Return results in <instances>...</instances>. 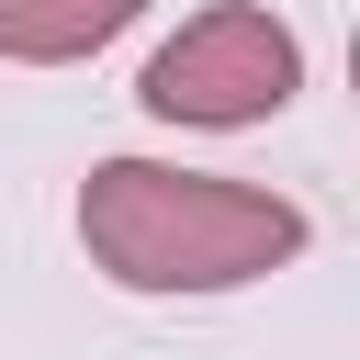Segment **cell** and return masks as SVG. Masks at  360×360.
<instances>
[{"label": "cell", "instance_id": "cell-1", "mask_svg": "<svg viewBox=\"0 0 360 360\" xmlns=\"http://www.w3.org/2000/svg\"><path fill=\"white\" fill-rule=\"evenodd\" d=\"M79 248H90L124 292H225V281L281 270V259L304 248V214H292L281 191H248V180L112 158V169H90V191H79Z\"/></svg>", "mask_w": 360, "mask_h": 360}, {"label": "cell", "instance_id": "cell-3", "mask_svg": "<svg viewBox=\"0 0 360 360\" xmlns=\"http://www.w3.org/2000/svg\"><path fill=\"white\" fill-rule=\"evenodd\" d=\"M146 0H0V56L22 68H56V56H90L135 22Z\"/></svg>", "mask_w": 360, "mask_h": 360}, {"label": "cell", "instance_id": "cell-2", "mask_svg": "<svg viewBox=\"0 0 360 360\" xmlns=\"http://www.w3.org/2000/svg\"><path fill=\"white\" fill-rule=\"evenodd\" d=\"M292 79H304V45L270 11H202L146 56V112H169V124H259V112L292 101Z\"/></svg>", "mask_w": 360, "mask_h": 360}]
</instances>
